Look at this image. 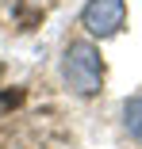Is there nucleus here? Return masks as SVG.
Here are the masks:
<instances>
[{
    "instance_id": "obj_1",
    "label": "nucleus",
    "mask_w": 142,
    "mask_h": 149,
    "mask_svg": "<svg viewBox=\"0 0 142 149\" xmlns=\"http://www.w3.org/2000/svg\"><path fill=\"white\" fill-rule=\"evenodd\" d=\"M62 80L73 96L81 100H89V96H100V88H104V57L92 42H69L65 54H62Z\"/></svg>"
},
{
    "instance_id": "obj_2",
    "label": "nucleus",
    "mask_w": 142,
    "mask_h": 149,
    "mask_svg": "<svg viewBox=\"0 0 142 149\" xmlns=\"http://www.w3.org/2000/svg\"><path fill=\"white\" fill-rule=\"evenodd\" d=\"M127 23V0H89L81 8V27L92 38H111Z\"/></svg>"
},
{
    "instance_id": "obj_3",
    "label": "nucleus",
    "mask_w": 142,
    "mask_h": 149,
    "mask_svg": "<svg viewBox=\"0 0 142 149\" xmlns=\"http://www.w3.org/2000/svg\"><path fill=\"white\" fill-rule=\"evenodd\" d=\"M123 126L134 141H142V96H131L123 103Z\"/></svg>"
}]
</instances>
